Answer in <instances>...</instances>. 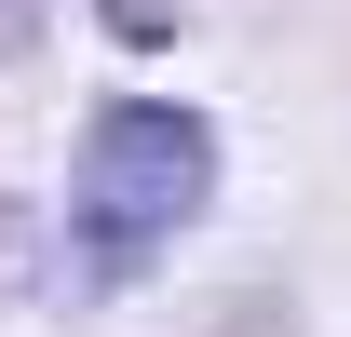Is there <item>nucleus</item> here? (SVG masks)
Wrapping results in <instances>:
<instances>
[{
    "label": "nucleus",
    "mask_w": 351,
    "mask_h": 337,
    "mask_svg": "<svg viewBox=\"0 0 351 337\" xmlns=\"http://www.w3.org/2000/svg\"><path fill=\"white\" fill-rule=\"evenodd\" d=\"M217 203V122L176 95H108L68 149V243L95 284H135L149 256Z\"/></svg>",
    "instance_id": "1"
},
{
    "label": "nucleus",
    "mask_w": 351,
    "mask_h": 337,
    "mask_svg": "<svg viewBox=\"0 0 351 337\" xmlns=\"http://www.w3.org/2000/svg\"><path fill=\"white\" fill-rule=\"evenodd\" d=\"M27 284H41V216H27L14 189H0V310H14Z\"/></svg>",
    "instance_id": "2"
},
{
    "label": "nucleus",
    "mask_w": 351,
    "mask_h": 337,
    "mask_svg": "<svg viewBox=\"0 0 351 337\" xmlns=\"http://www.w3.org/2000/svg\"><path fill=\"white\" fill-rule=\"evenodd\" d=\"M108 27H122L135 54H162V41H176V0H108Z\"/></svg>",
    "instance_id": "3"
},
{
    "label": "nucleus",
    "mask_w": 351,
    "mask_h": 337,
    "mask_svg": "<svg viewBox=\"0 0 351 337\" xmlns=\"http://www.w3.org/2000/svg\"><path fill=\"white\" fill-rule=\"evenodd\" d=\"M41 14H54V0H0V68H14V54H41Z\"/></svg>",
    "instance_id": "4"
}]
</instances>
